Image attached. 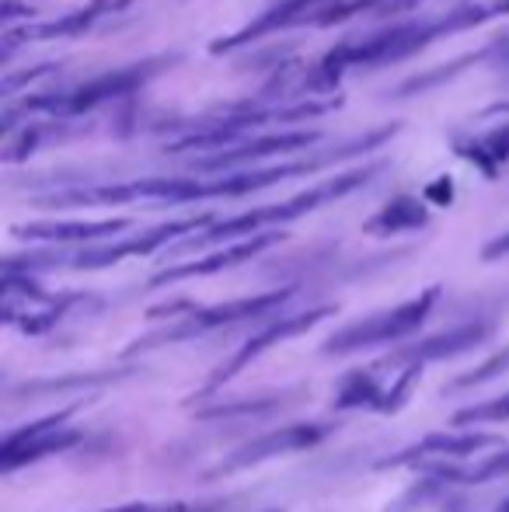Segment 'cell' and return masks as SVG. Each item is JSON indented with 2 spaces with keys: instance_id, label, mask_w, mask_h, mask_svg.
Returning <instances> with one entry per match:
<instances>
[{
  "instance_id": "17",
  "label": "cell",
  "mask_w": 509,
  "mask_h": 512,
  "mask_svg": "<svg viewBox=\"0 0 509 512\" xmlns=\"http://www.w3.org/2000/svg\"><path fill=\"white\" fill-rule=\"evenodd\" d=\"M325 0H279V4H272L265 14H258L255 21H248L245 28H238L234 35H224V39H213L210 42V53L220 56V53H231V49H245L252 46V42L265 39V35L272 32H283V28H293L300 25V21H307V14H318L325 11Z\"/></svg>"
},
{
  "instance_id": "20",
  "label": "cell",
  "mask_w": 509,
  "mask_h": 512,
  "mask_svg": "<svg viewBox=\"0 0 509 512\" xmlns=\"http://www.w3.org/2000/svg\"><path fill=\"white\" fill-rule=\"evenodd\" d=\"M509 474V446L492 457H485L475 467H429V478L433 485H485V481H496Z\"/></svg>"
},
{
  "instance_id": "16",
  "label": "cell",
  "mask_w": 509,
  "mask_h": 512,
  "mask_svg": "<svg viewBox=\"0 0 509 512\" xmlns=\"http://www.w3.org/2000/svg\"><path fill=\"white\" fill-rule=\"evenodd\" d=\"M489 331L492 328L485 321L457 324V328L436 331V335L405 345V349H398L394 356H387L381 366H391V363L422 366V363H433V359H454V356H461V352H471L475 345H482L485 338H489Z\"/></svg>"
},
{
  "instance_id": "23",
  "label": "cell",
  "mask_w": 509,
  "mask_h": 512,
  "mask_svg": "<svg viewBox=\"0 0 509 512\" xmlns=\"http://www.w3.org/2000/svg\"><path fill=\"white\" fill-rule=\"evenodd\" d=\"M454 425H485V422H509V394H499L492 401H482V405L461 408L454 418Z\"/></svg>"
},
{
  "instance_id": "4",
  "label": "cell",
  "mask_w": 509,
  "mask_h": 512,
  "mask_svg": "<svg viewBox=\"0 0 509 512\" xmlns=\"http://www.w3.org/2000/svg\"><path fill=\"white\" fill-rule=\"evenodd\" d=\"M213 213L203 216H185V220H168V223H157V227L143 230L136 237H126V241L116 244H91V248L81 251H67V255H11L4 262V272H18V276H28V272H46V269H84V272H95V269H109V265H119L126 258H143V255H154L157 248L171 241H182V237H196V230L203 234L206 227H213Z\"/></svg>"
},
{
  "instance_id": "3",
  "label": "cell",
  "mask_w": 509,
  "mask_h": 512,
  "mask_svg": "<svg viewBox=\"0 0 509 512\" xmlns=\"http://www.w3.org/2000/svg\"><path fill=\"white\" fill-rule=\"evenodd\" d=\"M339 108L335 102H297V105H255V102H241V105H224L220 112L199 115L189 122L182 136L175 143H168V154H185V150H227L245 143L248 136H258V129L265 126H290V122H304L314 115H325Z\"/></svg>"
},
{
  "instance_id": "7",
  "label": "cell",
  "mask_w": 509,
  "mask_h": 512,
  "mask_svg": "<svg viewBox=\"0 0 509 512\" xmlns=\"http://www.w3.org/2000/svg\"><path fill=\"white\" fill-rule=\"evenodd\" d=\"M293 286L286 290H272V293H258V297H241V300H227V304H213V307H189V314L182 321H175L171 328L154 331V335H143L136 338V345H129V356L136 352H147L157 349V345H171V342H189L196 335H206L213 328H227V324H241V321H252V317H265V314H276L286 300L293 297Z\"/></svg>"
},
{
  "instance_id": "8",
  "label": "cell",
  "mask_w": 509,
  "mask_h": 512,
  "mask_svg": "<svg viewBox=\"0 0 509 512\" xmlns=\"http://www.w3.org/2000/svg\"><path fill=\"white\" fill-rule=\"evenodd\" d=\"M74 411H77V405L60 408L56 415L42 418V422H32V425H25V429L7 432L4 446H0V471L11 474L25 464H35V460H42V457L74 450V446L84 439V432L74 429V425H63V422H70Z\"/></svg>"
},
{
  "instance_id": "11",
  "label": "cell",
  "mask_w": 509,
  "mask_h": 512,
  "mask_svg": "<svg viewBox=\"0 0 509 512\" xmlns=\"http://www.w3.org/2000/svg\"><path fill=\"white\" fill-rule=\"evenodd\" d=\"M321 133L314 129H279V133H258V136H248L245 143L238 147H227V150H217V154H206L199 161H192V171H238L245 164H262L265 157H283V154H297V150L311 147L318 143Z\"/></svg>"
},
{
  "instance_id": "21",
  "label": "cell",
  "mask_w": 509,
  "mask_h": 512,
  "mask_svg": "<svg viewBox=\"0 0 509 512\" xmlns=\"http://www.w3.org/2000/svg\"><path fill=\"white\" fill-rule=\"evenodd\" d=\"M457 154L468 157L471 164H478L485 175H496L509 161V129H496V133L475 136V140H461L457 143Z\"/></svg>"
},
{
  "instance_id": "15",
  "label": "cell",
  "mask_w": 509,
  "mask_h": 512,
  "mask_svg": "<svg viewBox=\"0 0 509 512\" xmlns=\"http://www.w3.org/2000/svg\"><path fill=\"white\" fill-rule=\"evenodd\" d=\"M119 11V0H88L77 11L63 14L56 21H32V25L21 28H7L4 32V53H11L18 42H49V39H74V35H84L88 28H95L102 18Z\"/></svg>"
},
{
  "instance_id": "29",
  "label": "cell",
  "mask_w": 509,
  "mask_h": 512,
  "mask_svg": "<svg viewBox=\"0 0 509 512\" xmlns=\"http://www.w3.org/2000/svg\"><path fill=\"white\" fill-rule=\"evenodd\" d=\"M499 512H509V502H506V506H503V509H499Z\"/></svg>"
},
{
  "instance_id": "26",
  "label": "cell",
  "mask_w": 509,
  "mask_h": 512,
  "mask_svg": "<svg viewBox=\"0 0 509 512\" xmlns=\"http://www.w3.org/2000/svg\"><path fill=\"white\" fill-rule=\"evenodd\" d=\"M489 63L499 70V74L509 77V35H503V39L489 46Z\"/></svg>"
},
{
  "instance_id": "1",
  "label": "cell",
  "mask_w": 509,
  "mask_h": 512,
  "mask_svg": "<svg viewBox=\"0 0 509 512\" xmlns=\"http://www.w3.org/2000/svg\"><path fill=\"white\" fill-rule=\"evenodd\" d=\"M503 14H509V0H475V4H461L447 14H436V18L398 21V25L377 28V32L335 46L311 70V77L304 81V91H332L349 67H387V63H401L419 53V49L433 46L443 35L468 32V28H478L492 18H503Z\"/></svg>"
},
{
  "instance_id": "14",
  "label": "cell",
  "mask_w": 509,
  "mask_h": 512,
  "mask_svg": "<svg viewBox=\"0 0 509 512\" xmlns=\"http://www.w3.org/2000/svg\"><path fill=\"white\" fill-rule=\"evenodd\" d=\"M279 241H283V234L269 230V234H255V237H248V241L227 244V248L213 251V255H206V258H192V262H182V265H168V269L157 272V276L150 279V290H161V286H168V283H182V279H196V276H217V272L234 269V265L262 255L265 248H272V244H279Z\"/></svg>"
},
{
  "instance_id": "25",
  "label": "cell",
  "mask_w": 509,
  "mask_h": 512,
  "mask_svg": "<svg viewBox=\"0 0 509 512\" xmlns=\"http://www.w3.org/2000/svg\"><path fill=\"white\" fill-rule=\"evenodd\" d=\"M18 18H35V7L28 4H18V0H4V7H0V21H4V32L7 28H14V21Z\"/></svg>"
},
{
  "instance_id": "27",
  "label": "cell",
  "mask_w": 509,
  "mask_h": 512,
  "mask_svg": "<svg viewBox=\"0 0 509 512\" xmlns=\"http://www.w3.org/2000/svg\"><path fill=\"white\" fill-rule=\"evenodd\" d=\"M503 255H509V230L503 237H496V241H489L482 248V258L485 262H496V258H503Z\"/></svg>"
},
{
  "instance_id": "22",
  "label": "cell",
  "mask_w": 509,
  "mask_h": 512,
  "mask_svg": "<svg viewBox=\"0 0 509 512\" xmlns=\"http://www.w3.org/2000/svg\"><path fill=\"white\" fill-rule=\"evenodd\" d=\"M231 506V499H210V502H129V506H112L98 512H220Z\"/></svg>"
},
{
  "instance_id": "10",
  "label": "cell",
  "mask_w": 509,
  "mask_h": 512,
  "mask_svg": "<svg viewBox=\"0 0 509 512\" xmlns=\"http://www.w3.org/2000/svg\"><path fill=\"white\" fill-rule=\"evenodd\" d=\"M332 314H335L332 304H321V307H311V310H300V314L276 317V321H272L269 328H262L258 335L248 338V342L241 345V349L234 352V356L227 359V363L220 366V370L213 373L210 380H206V394L217 391V387H224L227 380H234L241 370H245L248 363H252V359H258L262 352H269L272 345H283V342H290V338H297V335H307V331H311L314 324H321L325 317H332Z\"/></svg>"
},
{
  "instance_id": "28",
  "label": "cell",
  "mask_w": 509,
  "mask_h": 512,
  "mask_svg": "<svg viewBox=\"0 0 509 512\" xmlns=\"http://www.w3.org/2000/svg\"><path fill=\"white\" fill-rule=\"evenodd\" d=\"M503 112H509V102H499V105L485 108V115H503Z\"/></svg>"
},
{
  "instance_id": "2",
  "label": "cell",
  "mask_w": 509,
  "mask_h": 512,
  "mask_svg": "<svg viewBox=\"0 0 509 512\" xmlns=\"http://www.w3.org/2000/svg\"><path fill=\"white\" fill-rule=\"evenodd\" d=\"M384 164L374 161L367 164V168H353V171H342V175H335L332 182H321L314 185V189H304L297 192V196L283 199V203H272V206H258V209H248V213H238V216H227V220H217L213 227H206L203 234L189 237V241H182L178 248L192 251V248H210V244H234L241 241V237H255L262 227H276V223H293L300 220V216L314 213V209L335 203V199H346L349 192L363 189V185L370 182V178L381 171Z\"/></svg>"
},
{
  "instance_id": "12",
  "label": "cell",
  "mask_w": 509,
  "mask_h": 512,
  "mask_svg": "<svg viewBox=\"0 0 509 512\" xmlns=\"http://www.w3.org/2000/svg\"><path fill=\"white\" fill-rule=\"evenodd\" d=\"M419 377H422V366H405L401 377L394 380L391 387H381L377 384L374 366H370V370H356L342 380L339 394H335V408L339 411L370 408V411H384V415H391V411H398L408 401V394H412V387Z\"/></svg>"
},
{
  "instance_id": "24",
  "label": "cell",
  "mask_w": 509,
  "mask_h": 512,
  "mask_svg": "<svg viewBox=\"0 0 509 512\" xmlns=\"http://www.w3.org/2000/svg\"><path fill=\"white\" fill-rule=\"evenodd\" d=\"M503 373H509V349H499L496 356L485 359V363L478 366V370H471V373H464V377H457L450 387H482V384H489V380L503 377Z\"/></svg>"
},
{
  "instance_id": "5",
  "label": "cell",
  "mask_w": 509,
  "mask_h": 512,
  "mask_svg": "<svg viewBox=\"0 0 509 512\" xmlns=\"http://www.w3.org/2000/svg\"><path fill=\"white\" fill-rule=\"evenodd\" d=\"M171 63H178V56H150V60L129 63V67L109 70V74H98L91 81L77 84L60 95H39L25 98V112H53V115H84L98 105H109L116 98L133 95L136 88H143L147 81H154L161 70H168Z\"/></svg>"
},
{
  "instance_id": "9",
  "label": "cell",
  "mask_w": 509,
  "mask_h": 512,
  "mask_svg": "<svg viewBox=\"0 0 509 512\" xmlns=\"http://www.w3.org/2000/svg\"><path fill=\"white\" fill-rule=\"evenodd\" d=\"M332 429H335L332 422H293V425H283V429H272V432H265V436L252 439V443H245L241 450H234L227 460H220V464L213 467V474H234V471H245V467L265 464V460L311 450L321 439L332 436Z\"/></svg>"
},
{
  "instance_id": "13",
  "label": "cell",
  "mask_w": 509,
  "mask_h": 512,
  "mask_svg": "<svg viewBox=\"0 0 509 512\" xmlns=\"http://www.w3.org/2000/svg\"><path fill=\"white\" fill-rule=\"evenodd\" d=\"M492 446L503 450V436H496V432H429V436H422L419 443L405 446V450H398L394 457L381 460V467L384 471H391V467H412L429 457L464 460V457H475V453H482V450H492Z\"/></svg>"
},
{
  "instance_id": "18",
  "label": "cell",
  "mask_w": 509,
  "mask_h": 512,
  "mask_svg": "<svg viewBox=\"0 0 509 512\" xmlns=\"http://www.w3.org/2000/svg\"><path fill=\"white\" fill-rule=\"evenodd\" d=\"M129 220H53V223H18L11 230L21 241H39V244H98L105 237H116L129 230Z\"/></svg>"
},
{
  "instance_id": "6",
  "label": "cell",
  "mask_w": 509,
  "mask_h": 512,
  "mask_svg": "<svg viewBox=\"0 0 509 512\" xmlns=\"http://www.w3.org/2000/svg\"><path fill=\"white\" fill-rule=\"evenodd\" d=\"M436 300H440V286H429V290H422L419 297L405 300V304L339 328L325 345H321V352H325V356H353V352L374 349V345L401 342V338L415 335V331L426 324V317L433 314Z\"/></svg>"
},
{
  "instance_id": "19",
  "label": "cell",
  "mask_w": 509,
  "mask_h": 512,
  "mask_svg": "<svg viewBox=\"0 0 509 512\" xmlns=\"http://www.w3.org/2000/svg\"><path fill=\"white\" fill-rule=\"evenodd\" d=\"M429 223V209L422 199L415 196H394L391 203L377 209L374 216H370L367 223H363V230L367 234H401V230H419Z\"/></svg>"
}]
</instances>
